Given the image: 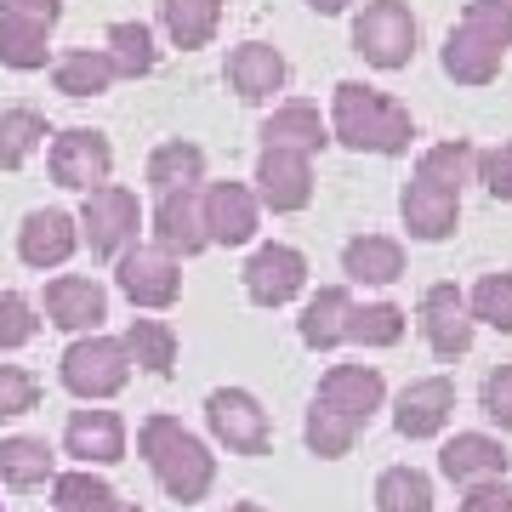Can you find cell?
<instances>
[{
  "mask_svg": "<svg viewBox=\"0 0 512 512\" xmlns=\"http://www.w3.org/2000/svg\"><path fill=\"white\" fill-rule=\"evenodd\" d=\"M63 456H74L80 467L126 461V421L114 410H74L69 427H63Z\"/></svg>",
  "mask_w": 512,
  "mask_h": 512,
  "instance_id": "16",
  "label": "cell"
},
{
  "mask_svg": "<svg viewBox=\"0 0 512 512\" xmlns=\"http://www.w3.org/2000/svg\"><path fill=\"white\" fill-rule=\"evenodd\" d=\"M154 245L165 256H194L211 245L200 188H171V194H160V205H154Z\"/></svg>",
  "mask_w": 512,
  "mask_h": 512,
  "instance_id": "15",
  "label": "cell"
},
{
  "mask_svg": "<svg viewBox=\"0 0 512 512\" xmlns=\"http://www.w3.org/2000/svg\"><path fill=\"white\" fill-rule=\"evenodd\" d=\"M404 319L410 313L399 308V302H353V319H348V342H359V348H399L404 342Z\"/></svg>",
  "mask_w": 512,
  "mask_h": 512,
  "instance_id": "35",
  "label": "cell"
},
{
  "mask_svg": "<svg viewBox=\"0 0 512 512\" xmlns=\"http://www.w3.org/2000/svg\"><path fill=\"white\" fill-rule=\"evenodd\" d=\"M228 86H234L245 103H262V97H274L285 86V57L274 46H262V40H245L228 52Z\"/></svg>",
  "mask_w": 512,
  "mask_h": 512,
  "instance_id": "23",
  "label": "cell"
},
{
  "mask_svg": "<svg viewBox=\"0 0 512 512\" xmlns=\"http://www.w3.org/2000/svg\"><path fill=\"white\" fill-rule=\"evenodd\" d=\"M205 421H211V439L228 450V456H268V410L245 393V387H217L205 399Z\"/></svg>",
  "mask_w": 512,
  "mask_h": 512,
  "instance_id": "7",
  "label": "cell"
},
{
  "mask_svg": "<svg viewBox=\"0 0 512 512\" xmlns=\"http://www.w3.org/2000/svg\"><path fill=\"white\" fill-rule=\"evenodd\" d=\"M46 143V114L40 109H6L0 114V171H18Z\"/></svg>",
  "mask_w": 512,
  "mask_h": 512,
  "instance_id": "36",
  "label": "cell"
},
{
  "mask_svg": "<svg viewBox=\"0 0 512 512\" xmlns=\"http://www.w3.org/2000/svg\"><path fill=\"white\" fill-rule=\"evenodd\" d=\"M109 171H114V148L103 131H86V126H74L63 131L52 143V183L57 188H80V194H92V188L109 183Z\"/></svg>",
  "mask_w": 512,
  "mask_h": 512,
  "instance_id": "10",
  "label": "cell"
},
{
  "mask_svg": "<svg viewBox=\"0 0 512 512\" xmlns=\"http://www.w3.org/2000/svg\"><path fill=\"white\" fill-rule=\"evenodd\" d=\"M114 80H120V69H114L109 52H69L57 63V92L63 97H97L109 92Z\"/></svg>",
  "mask_w": 512,
  "mask_h": 512,
  "instance_id": "34",
  "label": "cell"
},
{
  "mask_svg": "<svg viewBox=\"0 0 512 512\" xmlns=\"http://www.w3.org/2000/svg\"><path fill=\"white\" fill-rule=\"evenodd\" d=\"M80 245V217L69 211H29L18 228V256L29 268H63Z\"/></svg>",
  "mask_w": 512,
  "mask_h": 512,
  "instance_id": "20",
  "label": "cell"
},
{
  "mask_svg": "<svg viewBox=\"0 0 512 512\" xmlns=\"http://www.w3.org/2000/svg\"><path fill=\"white\" fill-rule=\"evenodd\" d=\"M353 52L376 69H404L416 57V18L404 0H370L353 18Z\"/></svg>",
  "mask_w": 512,
  "mask_h": 512,
  "instance_id": "6",
  "label": "cell"
},
{
  "mask_svg": "<svg viewBox=\"0 0 512 512\" xmlns=\"http://www.w3.org/2000/svg\"><path fill=\"white\" fill-rule=\"evenodd\" d=\"M319 404H330V410H342V416H353L359 427H365L376 410H382L387 399V382L376 365H330L325 376H319V393H313Z\"/></svg>",
  "mask_w": 512,
  "mask_h": 512,
  "instance_id": "18",
  "label": "cell"
},
{
  "mask_svg": "<svg viewBox=\"0 0 512 512\" xmlns=\"http://www.w3.org/2000/svg\"><path fill=\"white\" fill-rule=\"evenodd\" d=\"M160 23H165V35H171V46L194 52V46H205V40L217 35L222 0H160Z\"/></svg>",
  "mask_w": 512,
  "mask_h": 512,
  "instance_id": "27",
  "label": "cell"
},
{
  "mask_svg": "<svg viewBox=\"0 0 512 512\" xmlns=\"http://www.w3.org/2000/svg\"><path fill=\"white\" fill-rule=\"evenodd\" d=\"M0 12L29 18V23H46V29H52V23L63 18V0H0Z\"/></svg>",
  "mask_w": 512,
  "mask_h": 512,
  "instance_id": "45",
  "label": "cell"
},
{
  "mask_svg": "<svg viewBox=\"0 0 512 512\" xmlns=\"http://www.w3.org/2000/svg\"><path fill=\"white\" fill-rule=\"evenodd\" d=\"M478 410H484L501 433H512V365H495L490 376H484V387H478Z\"/></svg>",
  "mask_w": 512,
  "mask_h": 512,
  "instance_id": "42",
  "label": "cell"
},
{
  "mask_svg": "<svg viewBox=\"0 0 512 512\" xmlns=\"http://www.w3.org/2000/svg\"><path fill=\"white\" fill-rule=\"evenodd\" d=\"M467 313L473 325H490L501 336H512V274H484L467 296Z\"/></svg>",
  "mask_w": 512,
  "mask_h": 512,
  "instance_id": "37",
  "label": "cell"
},
{
  "mask_svg": "<svg viewBox=\"0 0 512 512\" xmlns=\"http://www.w3.org/2000/svg\"><path fill=\"white\" fill-rule=\"evenodd\" d=\"M205 177V154L194 143H160L154 154H148V183L160 188V194H171V188H194Z\"/></svg>",
  "mask_w": 512,
  "mask_h": 512,
  "instance_id": "31",
  "label": "cell"
},
{
  "mask_svg": "<svg viewBox=\"0 0 512 512\" xmlns=\"http://www.w3.org/2000/svg\"><path fill=\"white\" fill-rule=\"evenodd\" d=\"M376 512H433V478L421 467H387L376 478Z\"/></svg>",
  "mask_w": 512,
  "mask_h": 512,
  "instance_id": "33",
  "label": "cell"
},
{
  "mask_svg": "<svg viewBox=\"0 0 512 512\" xmlns=\"http://www.w3.org/2000/svg\"><path fill=\"white\" fill-rule=\"evenodd\" d=\"M228 512H268V507H256V501H234Z\"/></svg>",
  "mask_w": 512,
  "mask_h": 512,
  "instance_id": "47",
  "label": "cell"
},
{
  "mask_svg": "<svg viewBox=\"0 0 512 512\" xmlns=\"http://www.w3.org/2000/svg\"><path fill=\"white\" fill-rule=\"evenodd\" d=\"M40 404V382L23 365H0V416H29Z\"/></svg>",
  "mask_w": 512,
  "mask_h": 512,
  "instance_id": "41",
  "label": "cell"
},
{
  "mask_svg": "<svg viewBox=\"0 0 512 512\" xmlns=\"http://www.w3.org/2000/svg\"><path fill=\"white\" fill-rule=\"evenodd\" d=\"M109 57H114V69L126 74V80H137V74L154 69V35H148L143 23H114L109 29Z\"/></svg>",
  "mask_w": 512,
  "mask_h": 512,
  "instance_id": "39",
  "label": "cell"
},
{
  "mask_svg": "<svg viewBox=\"0 0 512 512\" xmlns=\"http://www.w3.org/2000/svg\"><path fill=\"white\" fill-rule=\"evenodd\" d=\"M421 177H433V183H444V188H456L461 194V183H473V171H478V154L467 143H439V148H427L421 154V165H416Z\"/></svg>",
  "mask_w": 512,
  "mask_h": 512,
  "instance_id": "38",
  "label": "cell"
},
{
  "mask_svg": "<svg viewBox=\"0 0 512 512\" xmlns=\"http://www.w3.org/2000/svg\"><path fill=\"white\" fill-rule=\"evenodd\" d=\"M461 512H512V484L507 478H490V484H473Z\"/></svg>",
  "mask_w": 512,
  "mask_h": 512,
  "instance_id": "44",
  "label": "cell"
},
{
  "mask_svg": "<svg viewBox=\"0 0 512 512\" xmlns=\"http://www.w3.org/2000/svg\"><path fill=\"white\" fill-rule=\"evenodd\" d=\"M330 131L336 143L359 148V154H404L416 126H410V109L399 97L370 92L359 80H342L336 86V109H330Z\"/></svg>",
  "mask_w": 512,
  "mask_h": 512,
  "instance_id": "2",
  "label": "cell"
},
{
  "mask_svg": "<svg viewBox=\"0 0 512 512\" xmlns=\"http://www.w3.org/2000/svg\"><path fill=\"white\" fill-rule=\"evenodd\" d=\"M200 200L211 245H251L256 239V194L245 183H211Z\"/></svg>",
  "mask_w": 512,
  "mask_h": 512,
  "instance_id": "21",
  "label": "cell"
},
{
  "mask_svg": "<svg viewBox=\"0 0 512 512\" xmlns=\"http://www.w3.org/2000/svg\"><path fill=\"white\" fill-rule=\"evenodd\" d=\"M256 200L268 211H302L313 200V154L262 148V160H256Z\"/></svg>",
  "mask_w": 512,
  "mask_h": 512,
  "instance_id": "12",
  "label": "cell"
},
{
  "mask_svg": "<svg viewBox=\"0 0 512 512\" xmlns=\"http://www.w3.org/2000/svg\"><path fill=\"white\" fill-rule=\"evenodd\" d=\"M501 6H512V0H501Z\"/></svg>",
  "mask_w": 512,
  "mask_h": 512,
  "instance_id": "49",
  "label": "cell"
},
{
  "mask_svg": "<svg viewBox=\"0 0 512 512\" xmlns=\"http://www.w3.org/2000/svg\"><path fill=\"white\" fill-rule=\"evenodd\" d=\"M120 342H126L131 365H143L148 376H171L177 370V330L165 319H131Z\"/></svg>",
  "mask_w": 512,
  "mask_h": 512,
  "instance_id": "28",
  "label": "cell"
},
{
  "mask_svg": "<svg viewBox=\"0 0 512 512\" xmlns=\"http://www.w3.org/2000/svg\"><path fill=\"white\" fill-rule=\"evenodd\" d=\"M46 23H29V18H12V12H0V63L6 69H18V74H29V69H46Z\"/></svg>",
  "mask_w": 512,
  "mask_h": 512,
  "instance_id": "30",
  "label": "cell"
},
{
  "mask_svg": "<svg viewBox=\"0 0 512 512\" xmlns=\"http://www.w3.org/2000/svg\"><path fill=\"white\" fill-rule=\"evenodd\" d=\"M512 46V6L501 0H467L461 23L444 40V74L461 86H490L501 74V57Z\"/></svg>",
  "mask_w": 512,
  "mask_h": 512,
  "instance_id": "3",
  "label": "cell"
},
{
  "mask_svg": "<svg viewBox=\"0 0 512 512\" xmlns=\"http://www.w3.org/2000/svg\"><path fill=\"white\" fill-rule=\"evenodd\" d=\"M46 319H52L57 330H69V336H86V330H97L109 319V296H103V285L86 279V274H57L52 285H46Z\"/></svg>",
  "mask_w": 512,
  "mask_h": 512,
  "instance_id": "17",
  "label": "cell"
},
{
  "mask_svg": "<svg viewBox=\"0 0 512 512\" xmlns=\"http://www.w3.org/2000/svg\"><path fill=\"white\" fill-rule=\"evenodd\" d=\"M262 143L268 148H296V154H319L330 143V126L319 120L313 103H285L262 120Z\"/></svg>",
  "mask_w": 512,
  "mask_h": 512,
  "instance_id": "26",
  "label": "cell"
},
{
  "mask_svg": "<svg viewBox=\"0 0 512 512\" xmlns=\"http://www.w3.org/2000/svg\"><path fill=\"white\" fill-rule=\"evenodd\" d=\"M52 507L57 512H114L120 495H114L109 478H97L92 467H74V473L52 478Z\"/></svg>",
  "mask_w": 512,
  "mask_h": 512,
  "instance_id": "29",
  "label": "cell"
},
{
  "mask_svg": "<svg viewBox=\"0 0 512 512\" xmlns=\"http://www.w3.org/2000/svg\"><path fill=\"white\" fill-rule=\"evenodd\" d=\"M302 285H308V256L296 245H262L245 262V296L256 308H285L302 296Z\"/></svg>",
  "mask_w": 512,
  "mask_h": 512,
  "instance_id": "11",
  "label": "cell"
},
{
  "mask_svg": "<svg viewBox=\"0 0 512 512\" xmlns=\"http://www.w3.org/2000/svg\"><path fill=\"white\" fill-rule=\"evenodd\" d=\"M114 279H120V291L131 296V308H148V313L171 308V302L183 296V268H177V256H165L160 245H131V251L114 262Z\"/></svg>",
  "mask_w": 512,
  "mask_h": 512,
  "instance_id": "8",
  "label": "cell"
},
{
  "mask_svg": "<svg viewBox=\"0 0 512 512\" xmlns=\"http://www.w3.org/2000/svg\"><path fill=\"white\" fill-rule=\"evenodd\" d=\"M512 456L501 450V439L490 433H456V439L439 450V473L461 490H473V484H490V478H507Z\"/></svg>",
  "mask_w": 512,
  "mask_h": 512,
  "instance_id": "19",
  "label": "cell"
},
{
  "mask_svg": "<svg viewBox=\"0 0 512 512\" xmlns=\"http://www.w3.org/2000/svg\"><path fill=\"white\" fill-rule=\"evenodd\" d=\"M313 12H325V18H336V12H348V0H308Z\"/></svg>",
  "mask_w": 512,
  "mask_h": 512,
  "instance_id": "46",
  "label": "cell"
},
{
  "mask_svg": "<svg viewBox=\"0 0 512 512\" xmlns=\"http://www.w3.org/2000/svg\"><path fill=\"white\" fill-rule=\"evenodd\" d=\"M342 274L353 285H393L404 279V245L387 234H359L342 245Z\"/></svg>",
  "mask_w": 512,
  "mask_h": 512,
  "instance_id": "24",
  "label": "cell"
},
{
  "mask_svg": "<svg viewBox=\"0 0 512 512\" xmlns=\"http://www.w3.org/2000/svg\"><path fill=\"white\" fill-rule=\"evenodd\" d=\"M399 211H404V228H410V239H427V245H439V239L456 234V222H461V194L416 171V177L404 183V194H399Z\"/></svg>",
  "mask_w": 512,
  "mask_h": 512,
  "instance_id": "13",
  "label": "cell"
},
{
  "mask_svg": "<svg viewBox=\"0 0 512 512\" xmlns=\"http://www.w3.org/2000/svg\"><path fill=\"white\" fill-rule=\"evenodd\" d=\"M137 228H143V205H137V194L131 188H92L86 194V205H80V239L92 245V256H103V262H120V256L137 245Z\"/></svg>",
  "mask_w": 512,
  "mask_h": 512,
  "instance_id": "5",
  "label": "cell"
},
{
  "mask_svg": "<svg viewBox=\"0 0 512 512\" xmlns=\"http://www.w3.org/2000/svg\"><path fill=\"white\" fill-rule=\"evenodd\" d=\"M57 376H63V387H69L74 399H114L131 382V353L120 336L86 330V336H74L69 348H63Z\"/></svg>",
  "mask_w": 512,
  "mask_h": 512,
  "instance_id": "4",
  "label": "cell"
},
{
  "mask_svg": "<svg viewBox=\"0 0 512 512\" xmlns=\"http://www.w3.org/2000/svg\"><path fill=\"white\" fill-rule=\"evenodd\" d=\"M416 319H421L427 348L439 353V359H467V348H473V313H467V296H461L450 279L421 291Z\"/></svg>",
  "mask_w": 512,
  "mask_h": 512,
  "instance_id": "9",
  "label": "cell"
},
{
  "mask_svg": "<svg viewBox=\"0 0 512 512\" xmlns=\"http://www.w3.org/2000/svg\"><path fill=\"white\" fill-rule=\"evenodd\" d=\"M52 478H57V456L46 439H29V433L0 439V484L6 490H40Z\"/></svg>",
  "mask_w": 512,
  "mask_h": 512,
  "instance_id": "25",
  "label": "cell"
},
{
  "mask_svg": "<svg viewBox=\"0 0 512 512\" xmlns=\"http://www.w3.org/2000/svg\"><path fill=\"white\" fill-rule=\"evenodd\" d=\"M35 330H40L35 302H29V296H18V291H0V353L29 348V342H35Z\"/></svg>",
  "mask_w": 512,
  "mask_h": 512,
  "instance_id": "40",
  "label": "cell"
},
{
  "mask_svg": "<svg viewBox=\"0 0 512 512\" xmlns=\"http://www.w3.org/2000/svg\"><path fill=\"white\" fill-rule=\"evenodd\" d=\"M348 319H353L348 285H325L319 296H308V308H302V319H296V336H302L313 353H330V348L348 342Z\"/></svg>",
  "mask_w": 512,
  "mask_h": 512,
  "instance_id": "22",
  "label": "cell"
},
{
  "mask_svg": "<svg viewBox=\"0 0 512 512\" xmlns=\"http://www.w3.org/2000/svg\"><path fill=\"white\" fill-rule=\"evenodd\" d=\"M302 439H308V450H313L319 461H342V456L353 450V439H359V421L313 399V410H308V427H302Z\"/></svg>",
  "mask_w": 512,
  "mask_h": 512,
  "instance_id": "32",
  "label": "cell"
},
{
  "mask_svg": "<svg viewBox=\"0 0 512 512\" xmlns=\"http://www.w3.org/2000/svg\"><path fill=\"white\" fill-rule=\"evenodd\" d=\"M137 456L148 461V473L160 478V490L171 501H205L217 484V456L205 450V439H194L177 416H148L137 427Z\"/></svg>",
  "mask_w": 512,
  "mask_h": 512,
  "instance_id": "1",
  "label": "cell"
},
{
  "mask_svg": "<svg viewBox=\"0 0 512 512\" xmlns=\"http://www.w3.org/2000/svg\"><path fill=\"white\" fill-rule=\"evenodd\" d=\"M450 416H456V382H450V376H421V382H410L399 393V404H393L399 439H439Z\"/></svg>",
  "mask_w": 512,
  "mask_h": 512,
  "instance_id": "14",
  "label": "cell"
},
{
  "mask_svg": "<svg viewBox=\"0 0 512 512\" xmlns=\"http://www.w3.org/2000/svg\"><path fill=\"white\" fill-rule=\"evenodd\" d=\"M114 512H148V507H137V501H120V507H114Z\"/></svg>",
  "mask_w": 512,
  "mask_h": 512,
  "instance_id": "48",
  "label": "cell"
},
{
  "mask_svg": "<svg viewBox=\"0 0 512 512\" xmlns=\"http://www.w3.org/2000/svg\"><path fill=\"white\" fill-rule=\"evenodd\" d=\"M478 183L490 188V200H512V143L478 154Z\"/></svg>",
  "mask_w": 512,
  "mask_h": 512,
  "instance_id": "43",
  "label": "cell"
}]
</instances>
